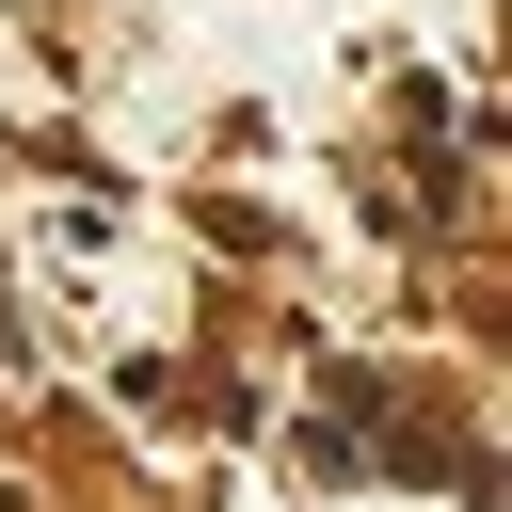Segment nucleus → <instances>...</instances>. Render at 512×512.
<instances>
[]
</instances>
